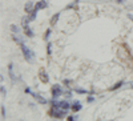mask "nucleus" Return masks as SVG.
Here are the masks:
<instances>
[{
    "label": "nucleus",
    "mask_w": 133,
    "mask_h": 121,
    "mask_svg": "<svg viewBox=\"0 0 133 121\" xmlns=\"http://www.w3.org/2000/svg\"><path fill=\"white\" fill-rule=\"evenodd\" d=\"M123 85H124V81H118V83H116V84L112 86V89H110V91H116V89H118V88L123 86Z\"/></svg>",
    "instance_id": "nucleus-13"
},
{
    "label": "nucleus",
    "mask_w": 133,
    "mask_h": 121,
    "mask_svg": "<svg viewBox=\"0 0 133 121\" xmlns=\"http://www.w3.org/2000/svg\"><path fill=\"white\" fill-rule=\"evenodd\" d=\"M32 96L33 97H35L36 98V100L40 103V104H43V105H45V104H48V101L45 100V98H44V97H41L40 95H36V93H32Z\"/></svg>",
    "instance_id": "nucleus-8"
},
{
    "label": "nucleus",
    "mask_w": 133,
    "mask_h": 121,
    "mask_svg": "<svg viewBox=\"0 0 133 121\" xmlns=\"http://www.w3.org/2000/svg\"><path fill=\"white\" fill-rule=\"evenodd\" d=\"M24 92H25V93H28V95H32V92H31V89H29V88H25V89H24Z\"/></svg>",
    "instance_id": "nucleus-21"
},
{
    "label": "nucleus",
    "mask_w": 133,
    "mask_h": 121,
    "mask_svg": "<svg viewBox=\"0 0 133 121\" xmlns=\"http://www.w3.org/2000/svg\"><path fill=\"white\" fill-rule=\"evenodd\" d=\"M72 105L66 101V100H61V101H59V108L60 109H64V111H68V109L71 108Z\"/></svg>",
    "instance_id": "nucleus-4"
},
{
    "label": "nucleus",
    "mask_w": 133,
    "mask_h": 121,
    "mask_svg": "<svg viewBox=\"0 0 133 121\" xmlns=\"http://www.w3.org/2000/svg\"><path fill=\"white\" fill-rule=\"evenodd\" d=\"M68 121H76V117H73V116H69V117H68Z\"/></svg>",
    "instance_id": "nucleus-22"
},
{
    "label": "nucleus",
    "mask_w": 133,
    "mask_h": 121,
    "mask_svg": "<svg viewBox=\"0 0 133 121\" xmlns=\"http://www.w3.org/2000/svg\"><path fill=\"white\" fill-rule=\"evenodd\" d=\"M49 116L51 117H55V118H63L64 116H66V111L60 109V108H51Z\"/></svg>",
    "instance_id": "nucleus-2"
},
{
    "label": "nucleus",
    "mask_w": 133,
    "mask_h": 121,
    "mask_svg": "<svg viewBox=\"0 0 133 121\" xmlns=\"http://www.w3.org/2000/svg\"><path fill=\"white\" fill-rule=\"evenodd\" d=\"M75 92H76V93H79V95H87V93H88V91H85V89H80V88H79V89H75Z\"/></svg>",
    "instance_id": "nucleus-15"
},
{
    "label": "nucleus",
    "mask_w": 133,
    "mask_h": 121,
    "mask_svg": "<svg viewBox=\"0 0 133 121\" xmlns=\"http://www.w3.org/2000/svg\"><path fill=\"white\" fill-rule=\"evenodd\" d=\"M71 109H72L73 112H79L80 109H81V104H80V101H75V103L72 104Z\"/></svg>",
    "instance_id": "nucleus-10"
},
{
    "label": "nucleus",
    "mask_w": 133,
    "mask_h": 121,
    "mask_svg": "<svg viewBox=\"0 0 133 121\" xmlns=\"http://www.w3.org/2000/svg\"><path fill=\"white\" fill-rule=\"evenodd\" d=\"M5 106H2V116H3V118H5Z\"/></svg>",
    "instance_id": "nucleus-18"
},
{
    "label": "nucleus",
    "mask_w": 133,
    "mask_h": 121,
    "mask_svg": "<svg viewBox=\"0 0 133 121\" xmlns=\"http://www.w3.org/2000/svg\"><path fill=\"white\" fill-rule=\"evenodd\" d=\"M47 7H48V3L45 2V0H40V2H37L36 5H35L36 9H45Z\"/></svg>",
    "instance_id": "nucleus-6"
},
{
    "label": "nucleus",
    "mask_w": 133,
    "mask_h": 121,
    "mask_svg": "<svg viewBox=\"0 0 133 121\" xmlns=\"http://www.w3.org/2000/svg\"><path fill=\"white\" fill-rule=\"evenodd\" d=\"M39 76H40V79H41V81H43V83H48L49 77H48L47 72L44 71V69H40V71H39Z\"/></svg>",
    "instance_id": "nucleus-5"
},
{
    "label": "nucleus",
    "mask_w": 133,
    "mask_h": 121,
    "mask_svg": "<svg viewBox=\"0 0 133 121\" xmlns=\"http://www.w3.org/2000/svg\"><path fill=\"white\" fill-rule=\"evenodd\" d=\"M0 91H2V95H3V96H5V93H7V92H5V88H4L3 85H2V88H0Z\"/></svg>",
    "instance_id": "nucleus-20"
},
{
    "label": "nucleus",
    "mask_w": 133,
    "mask_h": 121,
    "mask_svg": "<svg viewBox=\"0 0 133 121\" xmlns=\"http://www.w3.org/2000/svg\"><path fill=\"white\" fill-rule=\"evenodd\" d=\"M20 48H21V52H23V55H24V59L28 61V63H33V57H35V53H33L25 44H23V45H20Z\"/></svg>",
    "instance_id": "nucleus-1"
},
{
    "label": "nucleus",
    "mask_w": 133,
    "mask_h": 121,
    "mask_svg": "<svg viewBox=\"0 0 133 121\" xmlns=\"http://www.w3.org/2000/svg\"><path fill=\"white\" fill-rule=\"evenodd\" d=\"M23 28H24V33H25V36H28V37H33V36H35L33 31L29 28V25H25V27H23Z\"/></svg>",
    "instance_id": "nucleus-9"
},
{
    "label": "nucleus",
    "mask_w": 133,
    "mask_h": 121,
    "mask_svg": "<svg viewBox=\"0 0 133 121\" xmlns=\"http://www.w3.org/2000/svg\"><path fill=\"white\" fill-rule=\"evenodd\" d=\"M65 95L68 96V97H71V96H72V92H71V91H66V92H65Z\"/></svg>",
    "instance_id": "nucleus-23"
},
{
    "label": "nucleus",
    "mask_w": 133,
    "mask_h": 121,
    "mask_svg": "<svg viewBox=\"0 0 133 121\" xmlns=\"http://www.w3.org/2000/svg\"><path fill=\"white\" fill-rule=\"evenodd\" d=\"M59 17H60V14H55L53 17L51 19V25H55V24H56V21L59 20Z\"/></svg>",
    "instance_id": "nucleus-11"
},
{
    "label": "nucleus",
    "mask_w": 133,
    "mask_h": 121,
    "mask_svg": "<svg viewBox=\"0 0 133 121\" xmlns=\"http://www.w3.org/2000/svg\"><path fill=\"white\" fill-rule=\"evenodd\" d=\"M24 9H25V12H27V14H31L32 11L35 9V5H33L32 2H27L25 5H24Z\"/></svg>",
    "instance_id": "nucleus-7"
},
{
    "label": "nucleus",
    "mask_w": 133,
    "mask_h": 121,
    "mask_svg": "<svg viewBox=\"0 0 133 121\" xmlns=\"http://www.w3.org/2000/svg\"><path fill=\"white\" fill-rule=\"evenodd\" d=\"M87 101L89 103V104H91V103H93V101H95V97H93V96H89V97L87 98Z\"/></svg>",
    "instance_id": "nucleus-16"
},
{
    "label": "nucleus",
    "mask_w": 133,
    "mask_h": 121,
    "mask_svg": "<svg viewBox=\"0 0 133 121\" xmlns=\"http://www.w3.org/2000/svg\"><path fill=\"white\" fill-rule=\"evenodd\" d=\"M14 40L19 44V45H23V44H24L23 39H20V37H19V35H14Z\"/></svg>",
    "instance_id": "nucleus-12"
},
{
    "label": "nucleus",
    "mask_w": 133,
    "mask_h": 121,
    "mask_svg": "<svg viewBox=\"0 0 133 121\" xmlns=\"http://www.w3.org/2000/svg\"><path fill=\"white\" fill-rule=\"evenodd\" d=\"M11 31H12L14 32V33H19V32H20V28L17 27V25H15V24H12V25H11Z\"/></svg>",
    "instance_id": "nucleus-14"
},
{
    "label": "nucleus",
    "mask_w": 133,
    "mask_h": 121,
    "mask_svg": "<svg viewBox=\"0 0 133 121\" xmlns=\"http://www.w3.org/2000/svg\"><path fill=\"white\" fill-rule=\"evenodd\" d=\"M49 35H51V29H47V31H45V40L49 39Z\"/></svg>",
    "instance_id": "nucleus-17"
},
{
    "label": "nucleus",
    "mask_w": 133,
    "mask_h": 121,
    "mask_svg": "<svg viewBox=\"0 0 133 121\" xmlns=\"http://www.w3.org/2000/svg\"><path fill=\"white\" fill-rule=\"evenodd\" d=\"M51 47H52V45H51V43H48V47H47V52H48V55H51V53H52Z\"/></svg>",
    "instance_id": "nucleus-19"
},
{
    "label": "nucleus",
    "mask_w": 133,
    "mask_h": 121,
    "mask_svg": "<svg viewBox=\"0 0 133 121\" xmlns=\"http://www.w3.org/2000/svg\"><path fill=\"white\" fill-rule=\"evenodd\" d=\"M51 92H52V98H57L59 96H61V95L64 93V91L61 89V86H60L59 84H55V85L52 86Z\"/></svg>",
    "instance_id": "nucleus-3"
}]
</instances>
